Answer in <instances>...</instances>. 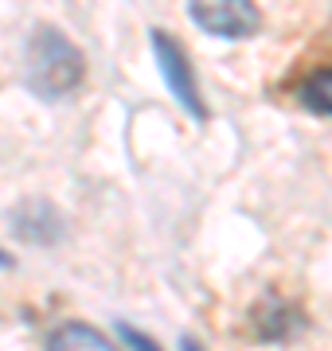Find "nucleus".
<instances>
[{
  "mask_svg": "<svg viewBox=\"0 0 332 351\" xmlns=\"http://www.w3.org/2000/svg\"><path fill=\"white\" fill-rule=\"evenodd\" d=\"M86 78V59L51 24H39L24 47V86L39 101H59L75 94Z\"/></svg>",
  "mask_w": 332,
  "mask_h": 351,
  "instance_id": "obj_1",
  "label": "nucleus"
},
{
  "mask_svg": "<svg viewBox=\"0 0 332 351\" xmlns=\"http://www.w3.org/2000/svg\"><path fill=\"white\" fill-rule=\"evenodd\" d=\"M149 43H153V55H156V66H161V78H165L168 94L184 106V110L192 113L195 121H207V106L200 98V82L192 75V63H188V51L180 47L176 39L153 27L149 32Z\"/></svg>",
  "mask_w": 332,
  "mask_h": 351,
  "instance_id": "obj_2",
  "label": "nucleus"
},
{
  "mask_svg": "<svg viewBox=\"0 0 332 351\" xmlns=\"http://www.w3.org/2000/svg\"><path fill=\"white\" fill-rule=\"evenodd\" d=\"M188 16L195 20V27H204L207 36L219 39H246L262 27V12L246 0H219V4H188Z\"/></svg>",
  "mask_w": 332,
  "mask_h": 351,
  "instance_id": "obj_3",
  "label": "nucleus"
},
{
  "mask_svg": "<svg viewBox=\"0 0 332 351\" xmlns=\"http://www.w3.org/2000/svg\"><path fill=\"white\" fill-rule=\"evenodd\" d=\"M47 351H117V348L110 343V336H102L94 324L71 320V324H59L51 332Z\"/></svg>",
  "mask_w": 332,
  "mask_h": 351,
  "instance_id": "obj_4",
  "label": "nucleus"
},
{
  "mask_svg": "<svg viewBox=\"0 0 332 351\" xmlns=\"http://www.w3.org/2000/svg\"><path fill=\"white\" fill-rule=\"evenodd\" d=\"M297 98L301 106L320 117H332V66H317V71H309L301 90H297Z\"/></svg>",
  "mask_w": 332,
  "mask_h": 351,
  "instance_id": "obj_5",
  "label": "nucleus"
},
{
  "mask_svg": "<svg viewBox=\"0 0 332 351\" xmlns=\"http://www.w3.org/2000/svg\"><path fill=\"white\" fill-rule=\"evenodd\" d=\"M16 219H20V223H16V234H20V239H27V242H51V239H59V215L51 211V207H47V215H43V219H32V211H16Z\"/></svg>",
  "mask_w": 332,
  "mask_h": 351,
  "instance_id": "obj_6",
  "label": "nucleus"
},
{
  "mask_svg": "<svg viewBox=\"0 0 332 351\" xmlns=\"http://www.w3.org/2000/svg\"><path fill=\"white\" fill-rule=\"evenodd\" d=\"M117 336H121V343H126L129 351H161L153 339L145 336V332H137L133 324H121V328H117Z\"/></svg>",
  "mask_w": 332,
  "mask_h": 351,
  "instance_id": "obj_7",
  "label": "nucleus"
},
{
  "mask_svg": "<svg viewBox=\"0 0 332 351\" xmlns=\"http://www.w3.org/2000/svg\"><path fill=\"white\" fill-rule=\"evenodd\" d=\"M180 343H184V351H200V343H195L192 336H184V339H180Z\"/></svg>",
  "mask_w": 332,
  "mask_h": 351,
  "instance_id": "obj_8",
  "label": "nucleus"
},
{
  "mask_svg": "<svg viewBox=\"0 0 332 351\" xmlns=\"http://www.w3.org/2000/svg\"><path fill=\"white\" fill-rule=\"evenodd\" d=\"M8 262H12V258H8V254H0V265H8Z\"/></svg>",
  "mask_w": 332,
  "mask_h": 351,
  "instance_id": "obj_9",
  "label": "nucleus"
}]
</instances>
